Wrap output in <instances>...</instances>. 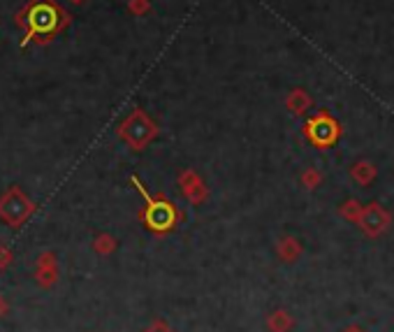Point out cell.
Instances as JSON below:
<instances>
[{"mask_svg":"<svg viewBox=\"0 0 394 332\" xmlns=\"http://www.w3.org/2000/svg\"><path fill=\"white\" fill-rule=\"evenodd\" d=\"M14 24L24 31L21 47L31 45H51L58 35L68 31L72 17L58 0H28L21 10L14 14Z\"/></svg>","mask_w":394,"mask_h":332,"instance_id":"cell-1","label":"cell"},{"mask_svg":"<svg viewBox=\"0 0 394 332\" xmlns=\"http://www.w3.org/2000/svg\"><path fill=\"white\" fill-rule=\"evenodd\" d=\"M130 184H133L135 189L140 191V196L144 198V207L140 209V221L144 223V228L153 235L172 233V230L181 223V219H184L181 209L167 196H163V193L151 196L147 191V186H144L137 177H130Z\"/></svg>","mask_w":394,"mask_h":332,"instance_id":"cell-2","label":"cell"},{"mask_svg":"<svg viewBox=\"0 0 394 332\" xmlns=\"http://www.w3.org/2000/svg\"><path fill=\"white\" fill-rule=\"evenodd\" d=\"M158 133H160L158 124L142 110V107H135V110L121 121L119 128H116V135H119L133 151H144L156 140Z\"/></svg>","mask_w":394,"mask_h":332,"instance_id":"cell-3","label":"cell"},{"mask_svg":"<svg viewBox=\"0 0 394 332\" xmlns=\"http://www.w3.org/2000/svg\"><path fill=\"white\" fill-rule=\"evenodd\" d=\"M35 212V202L26 196L19 186H10L3 196H0V219L10 228H19L31 219Z\"/></svg>","mask_w":394,"mask_h":332,"instance_id":"cell-4","label":"cell"},{"mask_svg":"<svg viewBox=\"0 0 394 332\" xmlns=\"http://www.w3.org/2000/svg\"><path fill=\"white\" fill-rule=\"evenodd\" d=\"M304 135L313 147L327 149V147H332V144H337V140L341 137V126L332 114L318 112L304 124Z\"/></svg>","mask_w":394,"mask_h":332,"instance_id":"cell-5","label":"cell"},{"mask_svg":"<svg viewBox=\"0 0 394 332\" xmlns=\"http://www.w3.org/2000/svg\"><path fill=\"white\" fill-rule=\"evenodd\" d=\"M390 221H392V216H390L388 209H383L378 202H371V205L362 207V214H360V219H357V226H360L369 237H378L390 228Z\"/></svg>","mask_w":394,"mask_h":332,"instance_id":"cell-6","label":"cell"},{"mask_svg":"<svg viewBox=\"0 0 394 332\" xmlns=\"http://www.w3.org/2000/svg\"><path fill=\"white\" fill-rule=\"evenodd\" d=\"M177 184H179L181 193H184V198L191 202V205H202V202H207L209 189L195 170H188V168L181 170L177 177Z\"/></svg>","mask_w":394,"mask_h":332,"instance_id":"cell-7","label":"cell"},{"mask_svg":"<svg viewBox=\"0 0 394 332\" xmlns=\"http://www.w3.org/2000/svg\"><path fill=\"white\" fill-rule=\"evenodd\" d=\"M35 281L42 288H51L58 281V261L54 251H45L38 256V265H35Z\"/></svg>","mask_w":394,"mask_h":332,"instance_id":"cell-8","label":"cell"},{"mask_svg":"<svg viewBox=\"0 0 394 332\" xmlns=\"http://www.w3.org/2000/svg\"><path fill=\"white\" fill-rule=\"evenodd\" d=\"M311 105H313V100H311V96H309V93H306L304 89L290 91L288 98H286V107L295 114V117H302V114H306V112H309Z\"/></svg>","mask_w":394,"mask_h":332,"instance_id":"cell-9","label":"cell"},{"mask_svg":"<svg viewBox=\"0 0 394 332\" xmlns=\"http://www.w3.org/2000/svg\"><path fill=\"white\" fill-rule=\"evenodd\" d=\"M276 251H279V258L286 263H295L299 256H302V244H299L295 237H283V240H279V247H276Z\"/></svg>","mask_w":394,"mask_h":332,"instance_id":"cell-10","label":"cell"},{"mask_svg":"<svg viewBox=\"0 0 394 332\" xmlns=\"http://www.w3.org/2000/svg\"><path fill=\"white\" fill-rule=\"evenodd\" d=\"M350 175H353V179L357 184H362V186H369L371 182L376 179V168L371 163H355L353 168H350Z\"/></svg>","mask_w":394,"mask_h":332,"instance_id":"cell-11","label":"cell"},{"mask_svg":"<svg viewBox=\"0 0 394 332\" xmlns=\"http://www.w3.org/2000/svg\"><path fill=\"white\" fill-rule=\"evenodd\" d=\"M267 328L272 332H290V328H293V319H290L288 312L279 309V312H274L267 319Z\"/></svg>","mask_w":394,"mask_h":332,"instance_id":"cell-12","label":"cell"},{"mask_svg":"<svg viewBox=\"0 0 394 332\" xmlns=\"http://www.w3.org/2000/svg\"><path fill=\"white\" fill-rule=\"evenodd\" d=\"M116 247H119V240L112 235H107V233H102L98 235L96 240H93V251H96L98 256H109V254H114Z\"/></svg>","mask_w":394,"mask_h":332,"instance_id":"cell-13","label":"cell"},{"mask_svg":"<svg viewBox=\"0 0 394 332\" xmlns=\"http://www.w3.org/2000/svg\"><path fill=\"white\" fill-rule=\"evenodd\" d=\"M339 214L346 216L348 221L357 223V219H360V214H362V205H360L357 200H348V202H344V205H341Z\"/></svg>","mask_w":394,"mask_h":332,"instance_id":"cell-14","label":"cell"},{"mask_svg":"<svg viewBox=\"0 0 394 332\" xmlns=\"http://www.w3.org/2000/svg\"><path fill=\"white\" fill-rule=\"evenodd\" d=\"M128 12L135 17H144L151 12V0H128Z\"/></svg>","mask_w":394,"mask_h":332,"instance_id":"cell-15","label":"cell"},{"mask_svg":"<svg viewBox=\"0 0 394 332\" xmlns=\"http://www.w3.org/2000/svg\"><path fill=\"white\" fill-rule=\"evenodd\" d=\"M320 182H323V177H320V172H318V170H313V168H309V170H306L304 175H302V184H304L309 191L318 189Z\"/></svg>","mask_w":394,"mask_h":332,"instance_id":"cell-16","label":"cell"},{"mask_svg":"<svg viewBox=\"0 0 394 332\" xmlns=\"http://www.w3.org/2000/svg\"><path fill=\"white\" fill-rule=\"evenodd\" d=\"M12 261H14V256H12L10 247H5V244H0V270H7V267L12 265Z\"/></svg>","mask_w":394,"mask_h":332,"instance_id":"cell-17","label":"cell"},{"mask_svg":"<svg viewBox=\"0 0 394 332\" xmlns=\"http://www.w3.org/2000/svg\"><path fill=\"white\" fill-rule=\"evenodd\" d=\"M142 332H177V330H174V328H170V326H167V323H165L163 319H156V321H153V323H151V326H149V328H144Z\"/></svg>","mask_w":394,"mask_h":332,"instance_id":"cell-18","label":"cell"},{"mask_svg":"<svg viewBox=\"0 0 394 332\" xmlns=\"http://www.w3.org/2000/svg\"><path fill=\"white\" fill-rule=\"evenodd\" d=\"M7 309H10V307H7V302H5L3 298H0V316H5V314H7Z\"/></svg>","mask_w":394,"mask_h":332,"instance_id":"cell-19","label":"cell"},{"mask_svg":"<svg viewBox=\"0 0 394 332\" xmlns=\"http://www.w3.org/2000/svg\"><path fill=\"white\" fill-rule=\"evenodd\" d=\"M70 3H75V5H84L86 0H70Z\"/></svg>","mask_w":394,"mask_h":332,"instance_id":"cell-20","label":"cell"},{"mask_svg":"<svg viewBox=\"0 0 394 332\" xmlns=\"http://www.w3.org/2000/svg\"><path fill=\"white\" fill-rule=\"evenodd\" d=\"M348 332H360V330H357V328H350Z\"/></svg>","mask_w":394,"mask_h":332,"instance_id":"cell-21","label":"cell"}]
</instances>
